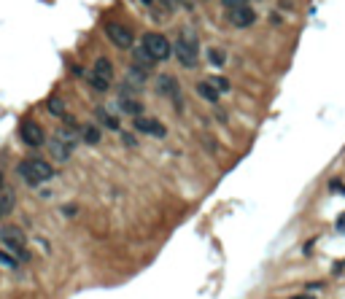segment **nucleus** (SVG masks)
Listing matches in <instances>:
<instances>
[{"label": "nucleus", "instance_id": "obj_25", "mask_svg": "<svg viewBox=\"0 0 345 299\" xmlns=\"http://www.w3.org/2000/svg\"><path fill=\"white\" fill-rule=\"evenodd\" d=\"M224 8L227 11H235V8H243V5H248V0H221Z\"/></svg>", "mask_w": 345, "mask_h": 299}, {"label": "nucleus", "instance_id": "obj_13", "mask_svg": "<svg viewBox=\"0 0 345 299\" xmlns=\"http://www.w3.org/2000/svg\"><path fill=\"white\" fill-rule=\"evenodd\" d=\"M78 135H81V143H89V146H97V143H100V127H97V124H81V127H78Z\"/></svg>", "mask_w": 345, "mask_h": 299}, {"label": "nucleus", "instance_id": "obj_24", "mask_svg": "<svg viewBox=\"0 0 345 299\" xmlns=\"http://www.w3.org/2000/svg\"><path fill=\"white\" fill-rule=\"evenodd\" d=\"M210 84H213L218 92H227V89H229V81H227L224 76H213V78H210Z\"/></svg>", "mask_w": 345, "mask_h": 299}, {"label": "nucleus", "instance_id": "obj_27", "mask_svg": "<svg viewBox=\"0 0 345 299\" xmlns=\"http://www.w3.org/2000/svg\"><path fill=\"white\" fill-rule=\"evenodd\" d=\"M178 5H181V8H186V11H192L194 8V0H178Z\"/></svg>", "mask_w": 345, "mask_h": 299}, {"label": "nucleus", "instance_id": "obj_2", "mask_svg": "<svg viewBox=\"0 0 345 299\" xmlns=\"http://www.w3.org/2000/svg\"><path fill=\"white\" fill-rule=\"evenodd\" d=\"M172 54L175 60L181 62L183 67H194L197 65V54H200V41H197V33L192 27H181L175 35V43H172Z\"/></svg>", "mask_w": 345, "mask_h": 299}, {"label": "nucleus", "instance_id": "obj_30", "mask_svg": "<svg viewBox=\"0 0 345 299\" xmlns=\"http://www.w3.org/2000/svg\"><path fill=\"white\" fill-rule=\"evenodd\" d=\"M0 192H5V172L0 170Z\"/></svg>", "mask_w": 345, "mask_h": 299}, {"label": "nucleus", "instance_id": "obj_23", "mask_svg": "<svg viewBox=\"0 0 345 299\" xmlns=\"http://www.w3.org/2000/svg\"><path fill=\"white\" fill-rule=\"evenodd\" d=\"M208 62H210V65H216V67H221L224 62H227V57H224L221 49H210L208 51Z\"/></svg>", "mask_w": 345, "mask_h": 299}, {"label": "nucleus", "instance_id": "obj_28", "mask_svg": "<svg viewBox=\"0 0 345 299\" xmlns=\"http://www.w3.org/2000/svg\"><path fill=\"white\" fill-rule=\"evenodd\" d=\"M337 229H340V232H345V213L337 218Z\"/></svg>", "mask_w": 345, "mask_h": 299}, {"label": "nucleus", "instance_id": "obj_9", "mask_svg": "<svg viewBox=\"0 0 345 299\" xmlns=\"http://www.w3.org/2000/svg\"><path fill=\"white\" fill-rule=\"evenodd\" d=\"M229 16V25L232 27H251L256 22V11L251 5H243V8H235V11H227Z\"/></svg>", "mask_w": 345, "mask_h": 299}, {"label": "nucleus", "instance_id": "obj_7", "mask_svg": "<svg viewBox=\"0 0 345 299\" xmlns=\"http://www.w3.org/2000/svg\"><path fill=\"white\" fill-rule=\"evenodd\" d=\"M154 89H157L159 97H168V100H175L181 105V86H178V78L170 76V73H159L154 78Z\"/></svg>", "mask_w": 345, "mask_h": 299}, {"label": "nucleus", "instance_id": "obj_14", "mask_svg": "<svg viewBox=\"0 0 345 299\" xmlns=\"http://www.w3.org/2000/svg\"><path fill=\"white\" fill-rule=\"evenodd\" d=\"M119 108L124 113H130V116H143V105L132 95H119Z\"/></svg>", "mask_w": 345, "mask_h": 299}, {"label": "nucleus", "instance_id": "obj_3", "mask_svg": "<svg viewBox=\"0 0 345 299\" xmlns=\"http://www.w3.org/2000/svg\"><path fill=\"white\" fill-rule=\"evenodd\" d=\"M0 243H3V248L8 251V254H16L19 262H27V259H30V254L25 251V245H27L25 229L16 227V224H5V227H0Z\"/></svg>", "mask_w": 345, "mask_h": 299}, {"label": "nucleus", "instance_id": "obj_19", "mask_svg": "<svg viewBox=\"0 0 345 299\" xmlns=\"http://www.w3.org/2000/svg\"><path fill=\"white\" fill-rule=\"evenodd\" d=\"M14 202H16L14 192H0V218H5L14 210Z\"/></svg>", "mask_w": 345, "mask_h": 299}, {"label": "nucleus", "instance_id": "obj_21", "mask_svg": "<svg viewBox=\"0 0 345 299\" xmlns=\"http://www.w3.org/2000/svg\"><path fill=\"white\" fill-rule=\"evenodd\" d=\"M0 264H3L5 269H19V259L11 256L8 251H3V248H0Z\"/></svg>", "mask_w": 345, "mask_h": 299}, {"label": "nucleus", "instance_id": "obj_6", "mask_svg": "<svg viewBox=\"0 0 345 299\" xmlns=\"http://www.w3.org/2000/svg\"><path fill=\"white\" fill-rule=\"evenodd\" d=\"M105 35H108V41L113 46H119V49H132V43H135L132 30L127 25H119V22H105Z\"/></svg>", "mask_w": 345, "mask_h": 299}, {"label": "nucleus", "instance_id": "obj_1", "mask_svg": "<svg viewBox=\"0 0 345 299\" xmlns=\"http://www.w3.org/2000/svg\"><path fill=\"white\" fill-rule=\"evenodd\" d=\"M16 172H19V178L27 183V186H41L46 183L49 178H54V167H51V162H46L41 157H27L22 159L19 165H16Z\"/></svg>", "mask_w": 345, "mask_h": 299}, {"label": "nucleus", "instance_id": "obj_8", "mask_svg": "<svg viewBox=\"0 0 345 299\" xmlns=\"http://www.w3.org/2000/svg\"><path fill=\"white\" fill-rule=\"evenodd\" d=\"M132 124H135L138 132H146V135H154V137H165V135H168L165 124L159 122V119H154V116H135V119H132Z\"/></svg>", "mask_w": 345, "mask_h": 299}, {"label": "nucleus", "instance_id": "obj_12", "mask_svg": "<svg viewBox=\"0 0 345 299\" xmlns=\"http://www.w3.org/2000/svg\"><path fill=\"white\" fill-rule=\"evenodd\" d=\"M92 70H95L97 76L103 78V81L113 84V62L108 60V57H97V60H95V65H92Z\"/></svg>", "mask_w": 345, "mask_h": 299}, {"label": "nucleus", "instance_id": "obj_15", "mask_svg": "<svg viewBox=\"0 0 345 299\" xmlns=\"http://www.w3.org/2000/svg\"><path fill=\"white\" fill-rule=\"evenodd\" d=\"M54 137H60L65 146H70V148H76L78 143H81V135H78V130L76 127H60L54 132Z\"/></svg>", "mask_w": 345, "mask_h": 299}, {"label": "nucleus", "instance_id": "obj_16", "mask_svg": "<svg viewBox=\"0 0 345 299\" xmlns=\"http://www.w3.org/2000/svg\"><path fill=\"white\" fill-rule=\"evenodd\" d=\"M95 119L103 124V127H108V130H119V127H122V122H119V119L113 116V113L108 111V108H103V105H100V108H95Z\"/></svg>", "mask_w": 345, "mask_h": 299}, {"label": "nucleus", "instance_id": "obj_29", "mask_svg": "<svg viewBox=\"0 0 345 299\" xmlns=\"http://www.w3.org/2000/svg\"><path fill=\"white\" fill-rule=\"evenodd\" d=\"M143 5H146V8H157V0H140Z\"/></svg>", "mask_w": 345, "mask_h": 299}, {"label": "nucleus", "instance_id": "obj_5", "mask_svg": "<svg viewBox=\"0 0 345 299\" xmlns=\"http://www.w3.org/2000/svg\"><path fill=\"white\" fill-rule=\"evenodd\" d=\"M19 140L25 143V146H33V148H41L46 146V132L38 122H33V119H25V122L19 124Z\"/></svg>", "mask_w": 345, "mask_h": 299}, {"label": "nucleus", "instance_id": "obj_22", "mask_svg": "<svg viewBox=\"0 0 345 299\" xmlns=\"http://www.w3.org/2000/svg\"><path fill=\"white\" fill-rule=\"evenodd\" d=\"M181 5H178V0H157V8L154 11H162V16L165 14H172V11H178Z\"/></svg>", "mask_w": 345, "mask_h": 299}, {"label": "nucleus", "instance_id": "obj_10", "mask_svg": "<svg viewBox=\"0 0 345 299\" xmlns=\"http://www.w3.org/2000/svg\"><path fill=\"white\" fill-rule=\"evenodd\" d=\"M46 148H49V157L54 159V162H60V165L70 162V157H73V148L65 146L60 137H51V140H46Z\"/></svg>", "mask_w": 345, "mask_h": 299}, {"label": "nucleus", "instance_id": "obj_4", "mask_svg": "<svg viewBox=\"0 0 345 299\" xmlns=\"http://www.w3.org/2000/svg\"><path fill=\"white\" fill-rule=\"evenodd\" d=\"M140 46H143V49H146L157 62H165V60H168V57L172 54V43L162 35V33H146V35H143V43H140Z\"/></svg>", "mask_w": 345, "mask_h": 299}, {"label": "nucleus", "instance_id": "obj_26", "mask_svg": "<svg viewBox=\"0 0 345 299\" xmlns=\"http://www.w3.org/2000/svg\"><path fill=\"white\" fill-rule=\"evenodd\" d=\"M122 140H124V146H138V137H135V135H130V132H124Z\"/></svg>", "mask_w": 345, "mask_h": 299}, {"label": "nucleus", "instance_id": "obj_20", "mask_svg": "<svg viewBox=\"0 0 345 299\" xmlns=\"http://www.w3.org/2000/svg\"><path fill=\"white\" fill-rule=\"evenodd\" d=\"M84 78H86V84H89V86H92V89H97V92H108V86H111V84H108V81H103V78H100V76H97V73H95V70H89V73H84Z\"/></svg>", "mask_w": 345, "mask_h": 299}, {"label": "nucleus", "instance_id": "obj_31", "mask_svg": "<svg viewBox=\"0 0 345 299\" xmlns=\"http://www.w3.org/2000/svg\"><path fill=\"white\" fill-rule=\"evenodd\" d=\"M291 299H313V297H302V294H297V297H291Z\"/></svg>", "mask_w": 345, "mask_h": 299}, {"label": "nucleus", "instance_id": "obj_11", "mask_svg": "<svg viewBox=\"0 0 345 299\" xmlns=\"http://www.w3.org/2000/svg\"><path fill=\"white\" fill-rule=\"evenodd\" d=\"M132 65L140 67L143 73H148V76H151L154 67H157V60H154V57L148 54V51L143 49V46H135V49H132Z\"/></svg>", "mask_w": 345, "mask_h": 299}, {"label": "nucleus", "instance_id": "obj_18", "mask_svg": "<svg viewBox=\"0 0 345 299\" xmlns=\"http://www.w3.org/2000/svg\"><path fill=\"white\" fill-rule=\"evenodd\" d=\"M46 111H49L51 116H57V119H65V116H68L65 100H62V97H57V95H51L49 100H46Z\"/></svg>", "mask_w": 345, "mask_h": 299}, {"label": "nucleus", "instance_id": "obj_17", "mask_svg": "<svg viewBox=\"0 0 345 299\" xmlns=\"http://www.w3.org/2000/svg\"><path fill=\"white\" fill-rule=\"evenodd\" d=\"M197 95L203 97L205 102H218V97H221V92L216 89L210 81H197Z\"/></svg>", "mask_w": 345, "mask_h": 299}]
</instances>
